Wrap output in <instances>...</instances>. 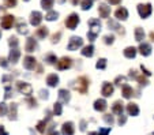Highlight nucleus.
<instances>
[{
	"instance_id": "dca6fc26",
	"label": "nucleus",
	"mask_w": 154,
	"mask_h": 135,
	"mask_svg": "<svg viewBox=\"0 0 154 135\" xmlns=\"http://www.w3.org/2000/svg\"><path fill=\"white\" fill-rule=\"evenodd\" d=\"M26 52H34L35 49H37V41H35L33 37H29L27 38V41H26Z\"/></svg>"
},
{
	"instance_id": "4be33fe9",
	"label": "nucleus",
	"mask_w": 154,
	"mask_h": 135,
	"mask_svg": "<svg viewBox=\"0 0 154 135\" xmlns=\"http://www.w3.org/2000/svg\"><path fill=\"white\" fill-rule=\"evenodd\" d=\"M124 56L127 59H134L135 56H137V49L134 47H128L124 49Z\"/></svg>"
},
{
	"instance_id": "0e129e2a",
	"label": "nucleus",
	"mask_w": 154,
	"mask_h": 135,
	"mask_svg": "<svg viewBox=\"0 0 154 135\" xmlns=\"http://www.w3.org/2000/svg\"><path fill=\"white\" fill-rule=\"evenodd\" d=\"M23 2H29V0H23Z\"/></svg>"
},
{
	"instance_id": "c85d7f7f",
	"label": "nucleus",
	"mask_w": 154,
	"mask_h": 135,
	"mask_svg": "<svg viewBox=\"0 0 154 135\" xmlns=\"http://www.w3.org/2000/svg\"><path fill=\"white\" fill-rule=\"evenodd\" d=\"M49 34V32H48V27H40V29H37V32H35V35H37L38 38H45L47 35Z\"/></svg>"
},
{
	"instance_id": "9d476101",
	"label": "nucleus",
	"mask_w": 154,
	"mask_h": 135,
	"mask_svg": "<svg viewBox=\"0 0 154 135\" xmlns=\"http://www.w3.org/2000/svg\"><path fill=\"white\" fill-rule=\"evenodd\" d=\"M19 57H20L19 49H18V48H11V51H10V55H8V62L12 63V64H15V63H18Z\"/></svg>"
},
{
	"instance_id": "bf43d9fd",
	"label": "nucleus",
	"mask_w": 154,
	"mask_h": 135,
	"mask_svg": "<svg viewBox=\"0 0 154 135\" xmlns=\"http://www.w3.org/2000/svg\"><path fill=\"white\" fill-rule=\"evenodd\" d=\"M150 38H151V41H154V32L150 33Z\"/></svg>"
},
{
	"instance_id": "412c9836",
	"label": "nucleus",
	"mask_w": 154,
	"mask_h": 135,
	"mask_svg": "<svg viewBox=\"0 0 154 135\" xmlns=\"http://www.w3.org/2000/svg\"><path fill=\"white\" fill-rule=\"evenodd\" d=\"M47 83L51 86V87H55L56 85H59V76L56 74H51L47 78Z\"/></svg>"
},
{
	"instance_id": "6ab92c4d",
	"label": "nucleus",
	"mask_w": 154,
	"mask_h": 135,
	"mask_svg": "<svg viewBox=\"0 0 154 135\" xmlns=\"http://www.w3.org/2000/svg\"><path fill=\"white\" fill-rule=\"evenodd\" d=\"M106 108H108V104H106V101L102 100V98H100V100H97L96 103H94V109L98 112H104Z\"/></svg>"
},
{
	"instance_id": "2f4dec72",
	"label": "nucleus",
	"mask_w": 154,
	"mask_h": 135,
	"mask_svg": "<svg viewBox=\"0 0 154 135\" xmlns=\"http://www.w3.org/2000/svg\"><path fill=\"white\" fill-rule=\"evenodd\" d=\"M53 3L55 0H41V7L44 10H51L53 7Z\"/></svg>"
},
{
	"instance_id": "09e8293b",
	"label": "nucleus",
	"mask_w": 154,
	"mask_h": 135,
	"mask_svg": "<svg viewBox=\"0 0 154 135\" xmlns=\"http://www.w3.org/2000/svg\"><path fill=\"white\" fill-rule=\"evenodd\" d=\"M125 121H127V118H125V116H123V115H120V118H119V124H120V126H123V124H124Z\"/></svg>"
},
{
	"instance_id": "f257e3e1",
	"label": "nucleus",
	"mask_w": 154,
	"mask_h": 135,
	"mask_svg": "<svg viewBox=\"0 0 154 135\" xmlns=\"http://www.w3.org/2000/svg\"><path fill=\"white\" fill-rule=\"evenodd\" d=\"M89 26H90V29H89V33H87V37H89L90 41H94L97 35L100 34V32H101V22H100V19L93 18V19L89 21Z\"/></svg>"
},
{
	"instance_id": "49530a36",
	"label": "nucleus",
	"mask_w": 154,
	"mask_h": 135,
	"mask_svg": "<svg viewBox=\"0 0 154 135\" xmlns=\"http://www.w3.org/2000/svg\"><path fill=\"white\" fill-rule=\"evenodd\" d=\"M60 37H61V33L59 32L57 34H53L52 35V42L53 44H56V42H59V40H60Z\"/></svg>"
},
{
	"instance_id": "0eeeda50",
	"label": "nucleus",
	"mask_w": 154,
	"mask_h": 135,
	"mask_svg": "<svg viewBox=\"0 0 154 135\" xmlns=\"http://www.w3.org/2000/svg\"><path fill=\"white\" fill-rule=\"evenodd\" d=\"M17 89L19 93L22 94H26V96H30L33 91V87L26 82H17Z\"/></svg>"
},
{
	"instance_id": "58836bf2",
	"label": "nucleus",
	"mask_w": 154,
	"mask_h": 135,
	"mask_svg": "<svg viewBox=\"0 0 154 135\" xmlns=\"http://www.w3.org/2000/svg\"><path fill=\"white\" fill-rule=\"evenodd\" d=\"M96 67L98 68V70H105V68H106V59H100L98 62H97Z\"/></svg>"
},
{
	"instance_id": "6e6552de",
	"label": "nucleus",
	"mask_w": 154,
	"mask_h": 135,
	"mask_svg": "<svg viewBox=\"0 0 154 135\" xmlns=\"http://www.w3.org/2000/svg\"><path fill=\"white\" fill-rule=\"evenodd\" d=\"M42 22V14L40 11H33L30 14V25L33 26H38Z\"/></svg>"
},
{
	"instance_id": "a211bd4d",
	"label": "nucleus",
	"mask_w": 154,
	"mask_h": 135,
	"mask_svg": "<svg viewBox=\"0 0 154 135\" xmlns=\"http://www.w3.org/2000/svg\"><path fill=\"white\" fill-rule=\"evenodd\" d=\"M127 112L130 116H138V115H139V108H138L137 104L130 103L127 105Z\"/></svg>"
},
{
	"instance_id": "aec40b11",
	"label": "nucleus",
	"mask_w": 154,
	"mask_h": 135,
	"mask_svg": "<svg viewBox=\"0 0 154 135\" xmlns=\"http://www.w3.org/2000/svg\"><path fill=\"white\" fill-rule=\"evenodd\" d=\"M139 52L142 53L143 56H149L151 53V47L150 44H147V42H140L139 45Z\"/></svg>"
},
{
	"instance_id": "37998d69",
	"label": "nucleus",
	"mask_w": 154,
	"mask_h": 135,
	"mask_svg": "<svg viewBox=\"0 0 154 135\" xmlns=\"http://www.w3.org/2000/svg\"><path fill=\"white\" fill-rule=\"evenodd\" d=\"M7 111H8V108H7V105L4 103L0 104V116H4V115L7 113Z\"/></svg>"
},
{
	"instance_id": "1a4fd4ad",
	"label": "nucleus",
	"mask_w": 154,
	"mask_h": 135,
	"mask_svg": "<svg viewBox=\"0 0 154 135\" xmlns=\"http://www.w3.org/2000/svg\"><path fill=\"white\" fill-rule=\"evenodd\" d=\"M71 64H72V62H71L70 57H67V56H64V57H61L60 60L57 62V68L59 70H67V68L71 67Z\"/></svg>"
},
{
	"instance_id": "9b49d317",
	"label": "nucleus",
	"mask_w": 154,
	"mask_h": 135,
	"mask_svg": "<svg viewBox=\"0 0 154 135\" xmlns=\"http://www.w3.org/2000/svg\"><path fill=\"white\" fill-rule=\"evenodd\" d=\"M115 17H116L117 21H125V19L128 18V10L125 8V7H120V8L116 10Z\"/></svg>"
},
{
	"instance_id": "ea45409f",
	"label": "nucleus",
	"mask_w": 154,
	"mask_h": 135,
	"mask_svg": "<svg viewBox=\"0 0 154 135\" xmlns=\"http://www.w3.org/2000/svg\"><path fill=\"white\" fill-rule=\"evenodd\" d=\"M104 41H105V44H106V45L113 44V41H115V35H113V34H108V35H105V37H104Z\"/></svg>"
},
{
	"instance_id": "864d4df0",
	"label": "nucleus",
	"mask_w": 154,
	"mask_h": 135,
	"mask_svg": "<svg viewBox=\"0 0 154 135\" xmlns=\"http://www.w3.org/2000/svg\"><path fill=\"white\" fill-rule=\"evenodd\" d=\"M109 4H112V6H116V4H120V2L122 0H106Z\"/></svg>"
},
{
	"instance_id": "f8f14e48",
	"label": "nucleus",
	"mask_w": 154,
	"mask_h": 135,
	"mask_svg": "<svg viewBox=\"0 0 154 135\" xmlns=\"http://www.w3.org/2000/svg\"><path fill=\"white\" fill-rule=\"evenodd\" d=\"M35 64H37V60L33 57V56H26L23 59V67L26 70H34Z\"/></svg>"
},
{
	"instance_id": "7c9ffc66",
	"label": "nucleus",
	"mask_w": 154,
	"mask_h": 135,
	"mask_svg": "<svg viewBox=\"0 0 154 135\" xmlns=\"http://www.w3.org/2000/svg\"><path fill=\"white\" fill-rule=\"evenodd\" d=\"M17 109H18L17 104H11V106H10V120L17 119Z\"/></svg>"
},
{
	"instance_id": "5701e85b",
	"label": "nucleus",
	"mask_w": 154,
	"mask_h": 135,
	"mask_svg": "<svg viewBox=\"0 0 154 135\" xmlns=\"http://www.w3.org/2000/svg\"><path fill=\"white\" fill-rule=\"evenodd\" d=\"M123 103L122 101H116V103L112 105V112L116 115H123Z\"/></svg>"
},
{
	"instance_id": "4d7b16f0",
	"label": "nucleus",
	"mask_w": 154,
	"mask_h": 135,
	"mask_svg": "<svg viewBox=\"0 0 154 135\" xmlns=\"http://www.w3.org/2000/svg\"><path fill=\"white\" fill-rule=\"evenodd\" d=\"M81 130H82V131H85V130H86V121H82V123H81Z\"/></svg>"
},
{
	"instance_id": "72a5a7b5",
	"label": "nucleus",
	"mask_w": 154,
	"mask_h": 135,
	"mask_svg": "<svg viewBox=\"0 0 154 135\" xmlns=\"http://www.w3.org/2000/svg\"><path fill=\"white\" fill-rule=\"evenodd\" d=\"M45 130H47V121H45V120L38 121V124H37V131L40 132V134H44V132H45Z\"/></svg>"
},
{
	"instance_id": "ddd939ff",
	"label": "nucleus",
	"mask_w": 154,
	"mask_h": 135,
	"mask_svg": "<svg viewBox=\"0 0 154 135\" xmlns=\"http://www.w3.org/2000/svg\"><path fill=\"white\" fill-rule=\"evenodd\" d=\"M98 14L101 18H108L111 15V7L106 6L105 3H101L98 6Z\"/></svg>"
},
{
	"instance_id": "13d9d810",
	"label": "nucleus",
	"mask_w": 154,
	"mask_h": 135,
	"mask_svg": "<svg viewBox=\"0 0 154 135\" xmlns=\"http://www.w3.org/2000/svg\"><path fill=\"white\" fill-rule=\"evenodd\" d=\"M71 3H72V4H74V6H76V4H78V3H79V0H71Z\"/></svg>"
},
{
	"instance_id": "052dcab7",
	"label": "nucleus",
	"mask_w": 154,
	"mask_h": 135,
	"mask_svg": "<svg viewBox=\"0 0 154 135\" xmlns=\"http://www.w3.org/2000/svg\"><path fill=\"white\" fill-rule=\"evenodd\" d=\"M51 135H59V132H57V131H53V132H52V134H51Z\"/></svg>"
},
{
	"instance_id": "4468645a",
	"label": "nucleus",
	"mask_w": 154,
	"mask_h": 135,
	"mask_svg": "<svg viewBox=\"0 0 154 135\" xmlns=\"http://www.w3.org/2000/svg\"><path fill=\"white\" fill-rule=\"evenodd\" d=\"M101 93H102V96H104V97H111L112 94H113V86H112V83L104 82Z\"/></svg>"
},
{
	"instance_id": "f3484780",
	"label": "nucleus",
	"mask_w": 154,
	"mask_h": 135,
	"mask_svg": "<svg viewBox=\"0 0 154 135\" xmlns=\"http://www.w3.org/2000/svg\"><path fill=\"white\" fill-rule=\"evenodd\" d=\"M70 98H71V96H70V91L68 90H66V89H60V90H59V100H60L61 103H68Z\"/></svg>"
},
{
	"instance_id": "3c124183",
	"label": "nucleus",
	"mask_w": 154,
	"mask_h": 135,
	"mask_svg": "<svg viewBox=\"0 0 154 135\" xmlns=\"http://www.w3.org/2000/svg\"><path fill=\"white\" fill-rule=\"evenodd\" d=\"M40 93H41V98H45V100H47V98L49 97V96H48V94H49V93H48L47 90H41Z\"/></svg>"
},
{
	"instance_id": "680f3d73",
	"label": "nucleus",
	"mask_w": 154,
	"mask_h": 135,
	"mask_svg": "<svg viewBox=\"0 0 154 135\" xmlns=\"http://www.w3.org/2000/svg\"><path fill=\"white\" fill-rule=\"evenodd\" d=\"M89 135H97V132H89Z\"/></svg>"
},
{
	"instance_id": "8fccbe9b",
	"label": "nucleus",
	"mask_w": 154,
	"mask_h": 135,
	"mask_svg": "<svg viewBox=\"0 0 154 135\" xmlns=\"http://www.w3.org/2000/svg\"><path fill=\"white\" fill-rule=\"evenodd\" d=\"M140 70L143 71V74H145L146 76H150V75H151V72H150V71H147V70H146V67H145V66H143V64L140 66Z\"/></svg>"
},
{
	"instance_id": "a18cd8bd",
	"label": "nucleus",
	"mask_w": 154,
	"mask_h": 135,
	"mask_svg": "<svg viewBox=\"0 0 154 135\" xmlns=\"http://www.w3.org/2000/svg\"><path fill=\"white\" fill-rule=\"evenodd\" d=\"M111 132V128H100V131L97 132V135H108Z\"/></svg>"
},
{
	"instance_id": "603ef678",
	"label": "nucleus",
	"mask_w": 154,
	"mask_h": 135,
	"mask_svg": "<svg viewBox=\"0 0 154 135\" xmlns=\"http://www.w3.org/2000/svg\"><path fill=\"white\" fill-rule=\"evenodd\" d=\"M0 66L7 67V66H8V63H7V59H4V57H0Z\"/></svg>"
},
{
	"instance_id": "e2e57ef3",
	"label": "nucleus",
	"mask_w": 154,
	"mask_h": 135,
	"mask_svg": "<svg viewBox=\"0 0 154 135\" xmlns=\"http://www.w3.org/2000/svg\"><path fill=\"white\" fill-rule=\"evenodd\" d=\"M0 37H2V30H0Z\"/></svg>"
},
{
	"instance_id": "423d86ee",
	"label": "nucleus",
	"mask_w": 154,
	"mask_h": 135,
	"mask_svg": "<svg viewBox=\"0 0 154 135\" xmlns=\"http://www.w3.org/2000/svg\"><path fill=\"white\" fill-rule=\"evenodd\" d=\"M82 45H83V40H82L81 37H71L67 48H68V51H76L78 48H81Z\"/></svg>"
},
{
	"instance_id": "de8ad7c7",
	"label": "nucleus",
	"mask_w": 154,
	"mask_h": 135,
	"mask_svg": "<svg viewBox=\"0 0 154 135\" xmlns=\"http://www.w3.org/2000/svg\"><path fill=\"white\" fill-rule=\"evenodd\" d=\"M6 98H10L11 97V86H7L6 87V96H4Z\"/></svg>"
},
{
	"instance_id": "a19ab883",
	"label": "nucleus",
	"mask_w": 154,
	"mask_h": 135,
	"mask_svg": "<svg viewBox=\"0 0 154 135\" xmlns=\"http://www.w3.org/2000/svg\"><path fill=\"white\" fill-rule=\"evenodd\" d=\"M17 0H4V6L8 7V8H12V7L17 6Z\"/></svg>"
},
{
	"instance_id": "bb28decb",
	"label": "nucleus",
	"mask_w": 154,
	"mask_h": 135,
	"mask_svg": "<svg viewBox=\"0 0 154 135\" xmlns=\"http://www.w3.org/2000/svg\"><path fill=\"white\" fill-rule=\"evenodd\" d=\"M17 29H18V33H20V34H27V33H29V30H27V25L23 21L18 22Z\"/></svg>"
},
{
	"instance_id": "f03ea898",
	"label": "nucleus",
	"mask_w": 154,
	"mask_h": 135,
	"mask_svg": "<svg viewBox=\"0 0 154 135\" xmlns=\"http://www.w3.org/2000/svg\"><path fill=\"white\" fill-rule=\"evenodd\" d=\"M151 11H153V8H151V4L150 3H146V4H138V12H139L140 18L142 19H146V18H149L151 15Z\"/></svg>"
},
{
	"instance_id": "393cba45",
	"label": "nucleus",
	"mask_w": 154,
	"mask_h": 135,
	"mask_svg": "<svg viewBox=\"0 0 154 135\" xmlns=\"http://www.w3.org/2000/svg\"><path fill=\"white\" fill-rule=\"evenodd\" d=\"M108 27H111L112 30H117V32H120V33H124L123 27H120V25L117 23L116 21H113V19H109V21H108Z\"/></svg>"
},
{
	"instance_id": "2eb2a0df",
	"label": "nucleus",
	"mask_w": 154,
	"mask_h": 135,
	"mask_svg": "<svg viewBox=\"0 0 154 135\" xmlns=\"http://www.w3.org/2000/svg\"><path fill=\"white\" fill-rule=\"evenodd\" d=\"M61 134L63 135H74V123H71V121L64 123L63 127H61Z\"/></svg>"
},
{
	"instance_id": "b1692460",
	"label": "nucleus",
	"mask_w": 154,
	"mask_h": 135,
	"mask_svg": "<svg viewBox=\"0 0 154 135\" xmlns=\"http://www.w3.org/2000/svg\"><path fill=\"white\" fill-rule=\"evenodd\" d=\"M123 97L124 98H131L132 97V94H134V89L131 87V86H128V85H124L123 86Z\"/></svg>"
},
{
	"instance_id": "f704fd0d",
	"label": "nucleus",
	"mask_w": 154,
	"mask_h": 135,
	"mask_svg": "<svg viewBox=\"0 0 154 135\" xmlns=\"http://www.w3.org/2000/svg\"><path fill=\"white\" fill-rule=\"evenodd\" d=\"M115 83H116L117 86H124L125 83H127V78H125V76L119 75V76L116 78V79H115Z\"/></svg>"
},
{
	"instance_id": "e433bc0d",
	"label": "nucleus",
	"mask_w": 154,
	"mask_h": 135,
	"mask_svg": "<svg viewBox=\"0 0 154 135\" xmlns=\"http://www.w3.org/2000/svg\"><path fill=\"white\" fill-rule=\"evenodd\" d=\"M18 44H19V41H18V38L15 37V35H12V37L8 38V45H10L11 48H17Z\"/></svg>"
},
{
	"instance_id": "c03bdc74",
	"label": "nucleus",
	"mask_w": 154,
	"mask_h": 135,
	"mask_svg": "<svg viewBox=\"0 0 154 135\" xmlns=\"http://www.w3.org/2000/svg\"><path fill=\"white\" fill-rule=\"evenodd\" d=\"M104 120L106 121L108 124H111V126L115 123V120H113V116H111V115H105V116H104Z\"/></svg>"
},
{
	"instance_id": "a878e982",
	"label": "nucleus",
	"mask_w": 154,
	"mask_h": 135,
	"mask_svg": "<svg viewBox=\"0 0 154 135\" xmlns=\"http://www.w3.org/2000/svg\"><path fill=\"white\" fill-rule=\"evenodd\" d=\"M135 40L139 42H142L143 40H145V30H143L142 27H137V29H135Z\"/></svg>"
},
{
	"instance_id": "c756f323",
	"label": "nucleus",
	"mask_w": 154,
	"mask_h": 135,
	"mask_svg": "<svg viewBox=\"0 0 154 135\" xmlns=\"http://www.w3.org/2000/svg\"><path fill=\"white\" fill-rule=\"evenodd\" d=\"M93 3H94V0H82V10L83 11H87V10H90L91 7H93Z\"/></svg>"
},
{
	"instance_id": "c9c22d12",
	"label": "nucleus",
	"mask_w": 154,
	"mask_h": 135,
	"mask_svg": "<svg viewBox=\"0 0 154 135\" xmlns=\"http://www.w3.org/2000/svg\"><path fill=\"white\" fill-rule=\"evenodd\" d=\"M45 62L48 63V64H55V63H57V57H56V55H48L47 57H45Z\"/></svg>"
},
{
	"instance_id": "79ce46f5",
	"label": "nucleus",
	"mask_w": 154,
	"mask_h": 135,
	"mask_svg": "<svg viewBox=\"0 0 154 135\" xmlns=\"http://www.w3.org/2000/svg\"><path fill=\"white\" fill-rule=\"evenodd\" d=\"M137 81H138V82H139V85H140V86H146V85H147V83H149V81L146 79L145 76H142V75L137 76Z\"/></svg>"
},
{
	"instance_id": "20e7f679",
	"label": "nucleus",
	"mask_w": 154,
	"mask_h": 135,
	"mask_svg": "<svg viewBox=\"0 0 154 135\" xmlns=\"http://www.w3.org/2000/svg\"><path fill=\"white\" fill-rule=\"evenodd\" d=\"M14 22H15L14 15H4V17L2 18V21H0V26H2V29L8 30V29H11L12 27Z\"/></svg>"
},
{
	"instance_id": "473e14b6",
	"label": "nucleus",
	"mask_w": 154,
	"mask_h": 135,
	"mask_svg": "<svg viewBox=\"0 0 154 135\" xmlns=\"http://www.w3.org/2000/svg\"><path fill=\"white\" fill-rule=\"evenodd\" d=\"M57 18H59V12H56V11H49L47 15H45V19H47V21H49V22L56 21Z\"/></svg>"
},
{
	"instance_id": "6e6d98bb",
	"label": "nucleus",
	"mask_w": 154,
	"mask_h": 135,
	"mask_svg": "<svg viewBox=\"0 0 154 135\" xmlns=\"http://www.w3.org/2000/svg\"><path fill=\"white\" fill-rule=\"evenodd\" d=\"M0 135H8V132L4 130V127L3 126H0Z\"/></svg>"
},
{
	"instance_id": "7ed1b4c3",
	"label": "nucleus",
	"mask_w": 154,
	"mask_h": 135,
	"mask_svg": "<svg viewBox=\"0 0 154 135\" xmlns=\"http://www.w3.org/2000/svg\"><path fill=\"white\" fill-rule=\"evenodd\" d=\"M74 87H75L76 90L79 91V93L85 94L87 91V87H89V81H87V78H85V76H81V78H78V81H76V85H74Z\"/></svg>"
},
{
	"instance_id": "4c0bfd02",
	"label": "nucleus",
	"mask_w": 154,
	"mask_h": 135,
	"mask_svg": "<svg viewBox=\"0 0 154 135\" xmlns=\"http://www.w3.org/2000/svg\"><path fill=\"white\" fill-rule=\"evenodd\" d=\"M53 112H55L56 116H60L61 115L63 109H61V104L60 103H55V105H53Z\"/></svg>"
},
{
	"instance_id": "5fc2aeb1",
	"label": "nucleus",
	"mask_w": 154,
	"mask_h": 135,
	"mask_svg": "<svg viewBox=\"0 0 154 135\" xmlns=\"http://www.w3.org/2000/svg\"><path fill=\"white\" fill-rule=\"evenodd\" d=\"M27 103L30 104V106H35V105H37V101L33 100V98H29V100H27Z\"/></svg>"
},
{
	"instance_id": "cd10ccee",
	"label": "nucleus",
	"mask_w": 154,
	"mask_h": 135,
	"mask_svg": "<svg viewBox=\"0 0 154 135\" xmlns=\"http://www.w3.org/2000/svg\"><path fill=\"white\" fill-rule=\"evenodd\" d=\"M82 55L86 56V57H91V56L94 55V47L93 45H87V47H85L83 51H82Z\"/></svg>"
},
{
	"instance_id": "39448f33",
	"label": "nucleus",
	"mask_w": 154,
	"mask_h": 135,
	"mask_svg": "<svg viewBox=\"0 0 154 135\" xmlns=\"http://www.w3.org/2000/svg\"><path fill=\"white\" fill-rule=\"evenodd\" d=\"M79 23V15L75 14V12H72V14H70V17L66 19V26L68 27V29L74 30L76 26H78Z\"/></svg>"
}]
</instances>
